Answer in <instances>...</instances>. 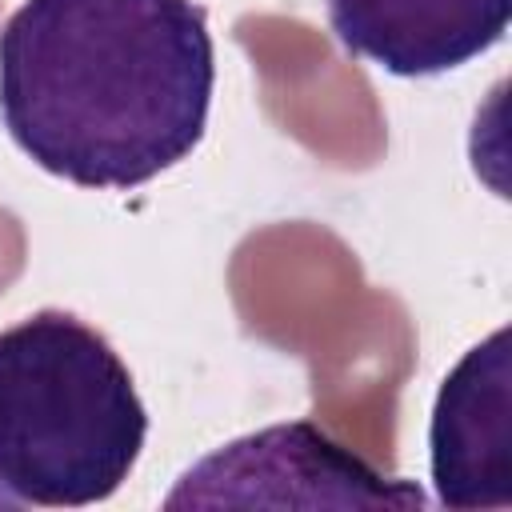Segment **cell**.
<instances>
[{
    "instance_id": "4",
    "label": "cell",
    "mask_w": 512,
    "mask_h": 512,
    "mask_svg": "<svg viewBox=\"0 0 512 512\" xmlns=\"http://www.w3.org/2000/svg\"><path fill=\"white\" fill-rule=\"evenodd\" d=\"M432 484L444 508L512 504V352L508 328L472 344L432 404Z\"/></svg>"
},
{
    "instance_id": "2",
    "label": "cell",
    "mask_w": 512,
    "mask_h": 512,
    "mask_svg": "<svg viewBox=\"0 0 512 512\" xmlns=\"http://www.w3.org/2000/svg\"><path fill=\"white\" fill-rule=\"evenodd\" d=\"M148 412L116 348L40 308L0 332V488L20 504L108 500L140 460Z\"/></svg>"
},
{
    "instance_id": "5",
    "label": "cell",
    "mask_w": 512,
    "mask_h": 512,
    "mask_svg": "<svg viewBox=\"0 0 512 512\" xmlns=\"http://www.w3.org/2000/svg\"><path fill=\"white\" fill-rule=\"evenodd\" d=\"M344 52L392 76H440L496 48L512 0H324Z\"/></svg>"
},
{
    "instance_id": "1",
    "label": "cell",
    "mask_w": 512,
    "mask_h": 512,
    "mask_svg": "<svg viewBox=\"0 0 512 512\" xmlns=\"http://www.w3.org/2000/svg\"><path fill=\"white\" fill-rule=\"evenodd\" d=\"M216 84L192 0H24L0 28V120L44 172L140 188L204 140Z\"/></svg>"
},
{
    "instance_id": "3",
    "label": "cell",
    "mask_w": 512,
    "mask_h": 512,
    "mask_svg": "<svg viewBox=\"0 0 512 512\" xmlns=\"http://www.w3.org/2000/svg\"><path fill=\"white\" fill-rule=\"evenodd\" d=\"M212 504H332V508H424L412 480H388L312 420L272 424L196 460L164 508Z\"/></svg>"
}]
</instances>
